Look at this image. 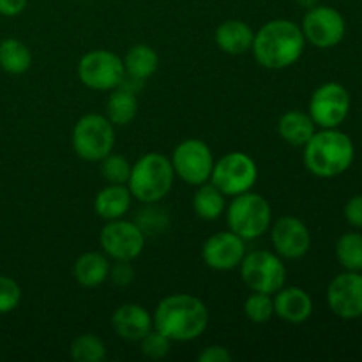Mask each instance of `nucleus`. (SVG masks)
<instances>
[{
	"mask_svg": "<svg viewBox=\"0 0 362 362\" xmlns=\"http://www.w3.org/2000/svg\"><path fill=\"white\" fill-rule=\"evenodd\" d=\"M156 331L170 341L187 343L200 338L209 327V308L191 293H172L159 300L152 315Z\"/></svg>",
	"mask_w": 362,
	"mask_h": 362,
	"instance_id": "obj_1",
	"label": "nucleus"
},
{
	"mask_svg": "<svg viewBox=\"0 0 362 362\" xmlns=\"http://www.w3.org/2000/svg\"><path fill=\"white\" fill-rule=\"evenodd\" d=\"M304 48L306 39L300 25L286 18H276L255 32L251 52L262 67L279 71L293 66L303 57Z\"/></svg>",
	"mask_w": 362,
	"mask_h": 362,
	"instance_id": "obj_2",
	"label": "nucleus"
},
{
	"mask_svg": "<svg viewBox=\"0 0 362 362\" xmlns=\"http://www.w3.org/2000/svg\"><path fill=\"white\" fill-rule=\"evenodd\" d=\"M304 166L320 179H332L352 166L356 159V147L349 134L332 129L315 131L313 136L304 145Z\"/></svg>",
	"mask_w": 362,
	"mask_h": 362,
	"instance_id": "obj_3",
	"label": "nucleus"
},
{
	"mask_svg": "<svg viewBox=\"0 0 362 362\" xmlns=\"http://www.w3.org/2000/svg\"><path fill=\"white\" fill-rule=\"evenodd\" d=\"M175 172L170 158L159 152H148L131 165V175L126 186L131 197L140 204H159L173 187Z\"/></svg>",
	"mask_w": 362,
	"mask_h": 362,
	"instance_id": "obj_4",
	"label": "nucleus"
},
{
	"mask_svg": "<svg viewBox=\"0 0 362 362\" xmlns=\"http://www.w3.org/2000/svg\"><path fill=\"white\" fill-rule=\"evenodd\" d=\"M225 211L228 228L244 240L258 239L272 225L271 204L262 194L251 191L233 197Z\"/></svg>",
	"mask_w": 362,
	"mask_h": 362,
	"instance_id": "obj_5",
	"label": "nucleus"
},
{
	"mask_svg": "<svg viewBox=\"0 0 362 362\" xmlns=\"http://www.w3.org/2000/svg\"><path fill=\"white\" fill-rule=\"evenodd\" d=\"M78 158L88 163H99L113 151L115 126L101 113H87L74 124L71 134Z\"/></svg>",
	"mask_w": 362,
	"mask_h": 362,
	"instance_id": "obj_6",
	"label": "nucleus"
},
{
	"mask_svg": "<svg viewBox=\"0 0 362 362\" xmlns=\"http://www.w3.org/2000/svg\"><path fill=\"white\" fill-rule=\"evenodd\" d=\"M240 278L251 292L274 296L286 281V267L281 257L272 251L257 250L246 253L239 265Z\"/></svg>",
	"mask_w": 362,
	"mask_h": 362,
	"instance_id": "obj_7",
	"label": "nucleus"
},
{
	"mask_svg": "<svg viewBox=\"0 0 362 362\" xmlns=\"http://www.w3.org/2000/svg\"><path fill=\"white\" fill-rule=\"evenodd\" d=\"M258 180V166L250 154L233 151L214 161L211 182L225 197H237L251 191Z\"/></svg>",
	"mask_w": 362,
	"mask_h": 362,
	"instance_id": "obj_8",
	"label": "nucleus"
},
{
	"mask_svg": "<svg viewBox=\"0 0 362 362\" xmlns=\"http://www.w3.org/2000/svg\"><path fill=\"white\" fill-rule=\"evenodd\" d=\"M78 78L87 88L112 92L120 87L126 78L124 60L110 49H92L80 59L76 67Z\"/></svg>",
	"mask_w": 362,
	"mask_h": 362,
	"instance_id": "obj_9",
	"label": "nucleus"
},
{
	"mask_svg": "<svg viewBox=\"0 0 362 362\" xmlns=\"http://www.w3.org/2000/svg\"><path fill=\"white\" fill-rule=\"evenodd\" d=\"M175 177L189 186H200V184L211 180L212 168H214V156L211 147L204 140L189 138L180 141L170 158Z\"/></svg>",
	"mask_w": 362,
	"mask_h": 362,
	"instance_id": "obj_10",
	"label": "nucleus"
},
{
	"mask_svg": "<svg viewBox=\"0 0 362 362\" xmlns=\"http://www.w3.org/2000/svg\"><path fill=\"white\" fill-rule=\"evenodd\" d=\"M304 39L317 48H334L343 41L346 34V23L343 14L331 6L311 7L306 11L300 23Z\"/></svg>",
	"mask_w": 362,
	"mask_h": 362,
	"instance_id": "obj_11",
	"label": "nucleus"
},
{
	"mask_svg": "<svg viewBox=\"0 0 362 362\" xmlns=\"http://www.w3.org/2000/svg\"><path fill=\"white\" fill-rule=\"evenodd\" d=\"M352 106L349 90L341 83L327 81L311 94L308 113L322 129L339 127L346 120Z\"/></svg>",
	"mask_w": 362,
	"mask_h": 362,
	"instance_id": "obj_12",
	"label": "nucleus"
},
{
	"mask_svg": "<svg viewBox=\"0 0 362 362\" xmlns=\"http://www.w3.org/2000/svg\"><path fill=\"white\" fill-rule=\"evenodd\" d=\"M145 239L138 225L126 219H112L106 221L99 233V244L103 251L112 260H129L133 262L141 255L145 247Z\"/></svg>",
	"mask_w": 362,
	"mask_h": 362,
	"instance_id": "obj_13",
	"label": "nucleus"
},
{
	"mask_svg": "<svg viewBox=\"0 0 362 362\" xmlns=\"http://www.w3.org/2000/svg\"><path fill=\"white\" fill-rule=\"evenodd\" d=\"M271 243L276 255L285 260H299L311 247L310 228L296 216H283L271 225Z\"/></svg>",
	"mask_w": 362,
	"mask_h": 362,
	"instance_id": "obj_14",
	"label": "nucleus"
},
{
	"mask_svg": "<svg viewBox=\"0 0 362 362\" xmlns=\"http://www.w3.org/2000/svg\"><path fill=\"white\" fill-rule=\"evenodd\" d=\"M327 304L343 320L362 317V272L345 271L332 278L327 286Z\"/></svg>",
	"mask_w": 362,
	"mask_h": 362,
	"instance_id": "obj_15",
	"label": "nucleus"
},
{
	"mask_svg": "<svg viewBox=\"0 0 362 362\" xmlns=\"http://www.w3.org/2000/svg\"><path fill=\"white\" fill-rule=\"evenodd\" d=\"M246 257V240L232 230L209 237L202 247V260L212 271H233Z\"/></svg>",
	"mask_w": 362,
	"mask_h": 362,
	"instance_id": "obj_16",
	"label": "nucleus"
},
{
	"mask_svg": "<svg viewBox=\"0 0 362 362\" xmlns=\"http://www.w3.org/2000/svg\"><path fill=\"white\" fill-rule=\"evenodd\" d=\"M272 300H274V315L286 324L300 325L310 320L313 315V299L300 286H281L274 293Z\"/></svg>",
	"mask_w": 362,
	"mask_h": 362,
	"instance_id": "obj_17",
	"label": "nucleus"
},
{
	"mask_svg": "<svg viewBox=\"0 0 362 362\" xmlns=\"http://www.w3.org/2000/svg\"><path fill=\"white\" fill-rule=\"evenodd\" d=\"M112 327L119 338L127 341H140L147 332L154 329V322L152 315L144 306L126 303L113 311Z\"/></svg>",
	"mask_w": 362,
	"mask_h": 362,
	"instance_id": "obj_18",
	"label": "nucleus"
},
{
	"mask_svg": "<svg viewBox=\"0 0 362 362\" xmlns=\"http://www.w3.org/2000/svg\"><path fill=\"white\" fill-rule=\"evenodd\" d=\"M216 45L226 55H244L251 52L255 30L243 20H226L216 28Z\"/></svg>",
	"mask_w": 362,
	"mask_h": 362,
	"instance_id": "obj_19",
	"label": "nucleus"
},
{
	"mask_svg": "<svg viewBox=\"0 0 362 362\" xmlns=\"http://www.w3.org/2000/svg\"><path fill=\"white\" fill-rule=\"evenodd\" d=\"M131 191L126 184H108L103 187L94 200V211L105 221L124 218L131 207Z\"/></svg>",
	"mask_w": 362,
	"mask_h": 362,
	"instance_id": "obj_20",
	"label": "nucleus"
},
{
	"mask_svg": "<svg viewBox=\"0 0 362 362\" xmlns=\"http://www.w3.org/2000/svg\"><path fill=\"white\" fill-rule=\"evenodd\" d=\"M74 279L83 288H98L108 279L110 260L106 255L87 251L80 255L73 267Z\"/></svg>",
	"mask_w": 362,
	"mask_h": 362,
	"instance_id": "obj_21",
	"label": "nucleus"
},
{
	"mask_svg": "<svg viewBox=\"0 0 362 362\" xmlns=\"http://www.w3.org/2000/svg\"><path fill=\"white\" fill-rule=\"evenodd\" d=\"M317 124L310 117V113L290 110L283 113L278 122V133L283 140L293 147H304L311 136L315 134Z\"/></svg>",
	"mask_w": 362,
	"mask_h": 362,
	"instance_id": "obj_22",
	"label": "nucleus"
},
{
	"mask_svg": "<svg viewBox=\"0 0 362 362\" xmlns=\"http://www.w3.org/2000/svg\"><path fill=\"white\" fill-rule=\"evenodd\" d=\"M106 119L113 126H127L138 115V98L136 92L131 90L126 85L113 88L106 101Z\"/></svg>",
	"mask_w": 362,
	"mask_h": 362,
	"instance_id": "obj_23",
	"label": "nucleus"
},
{
	"mask_svg": "<svg viewBox=\"0 0 362 362\" xmlns=\"http://www.w3.org/2000/svg\"><path fill=\"white\" fill-rule=\"evenodd\" d=\"M122 60L126 67V76L136 81L148 80L159 67L158 53L148 45L131 46Z\"/></svg>",
	"mask_w": 362,
	"mask_h": 362,
	"instance_id": "obj_24",
	"label": "nucleus"
},
{
	"mask_svg": "<svg viewBox=\"0 0 362 362\" xmlns=\"http://www.w3.org/2000/svg\"><path fill=\"white\" fill-rule=\"evenodd\" d=\"M32 53L23 41L6 37L0 41V69L7 74H23L30 69Z\"/></svg>",
	"mask_w": 362,
	"mask_h": 362,
	"instance_id": "obj_25",
	"label": "nucleus"
},
{
	"mask_svg": "<svg viewBox=\"0 0 362 362\" xmlns=\"http://www.w3.org/2000/svg\"><path fill=\"white\" fill-rule=\"evenodd\" d=\"M197 187L198 189L194 191L193 197L194 214L200 219H205V221H214V219H218L226 209L225 194H223L211 180H207V182L200 184V186Z\"/></svg>",
	"mask_w": 362,
	"mask_h": 362,
	"instance_id": "obj_26",
	"label": "nucleus"
},
{
	"mask_svg": "<svg viewBox=\"0 0 362 362\" xmlns=\"http://www.w3.org/2000/svg\"><path fill=\"white\" fill-rule=\"evenodd\" d=\"M336 258L345 271L362 272V235L357 232L343 233L336 240Z\"/></svg>",
	"mask_w": 362,
	"mask_h": 362,
	"instance_id": "obj_27",
	"label": "nucleus"
},
{
	"mask_svg": "<svg viewBox=\"0 0 362 362\" xmlns=\"http://www.w3.org/2000/svg\"><path fill=\"white\" fill-rule=\"evenodd\" d=\"M133 221L145 237H158L168 230L170 216L168 212L158 207V204H144V207L134 214Z\"/></svg>",
	"mask_w": 362,
	"mask_h": 362,
	"instance_id": "obj_28",
	"label": "nucleus"
},
{
	"mask_svg": "<svg viewBox=\"0 0 362 362\" xmlns=\"http://www.w3.org/2000/svg\"><path fill=\"white\" fill-rule=\"evenodd\" d=\"M69 354L74 362H103L106 359V346L99 336L87 332L73 339Z\"/></svg>",
	"mask_w": 362,
	"mask_h": 362,
	"instance_id": "obj_29",
	"label": "nucleus"
},
{
	"mask_svg": "<svg viewBox=\"0 0 362 362\" xmlns=\"http://www.w3.org/2000/svg\"><path fill=\"white\" fill-rule=\"evenodd\" d=\"M244 315L253 324H267L274 317V300L272 296L253 292L244 300Z\"/></svg>",
	"mask_w": 362,
	"mask_h": 362,
	"instance_id": "obj_30",
	"label": "nucleus"
},
{
	"mask_svg": "<svg viewBox=\"0 0 362 362\" xmlns=\"http://www.w3.org/2000/svg\"><path fill=\"white\" fill-rule=\"evenodd\" d=\"M101 175L108 184H127L131 175V163L124 156L110 152L101 161Z\"/></svg>",
	"mask_w": 362,
	"mask_h": 362,
	"instance_id": "obj_31",
	"label": "nucleus"
},
{
	"mask_svg": "<svg viewBox=\"0 0 362 362\" xmlns=\"http://www.w3.org/2000/svg\"><path fill=\"white\" fill-rule=\"evenodd\" d=\"M170 349H172V341L166 336H163L159 331H156V329H152L151 332H147L140 339V350L147 359H165L170 354Z\"/></svg>",
	"mask_w": 362,
	"mask_h": 362,
	"instance_id": "obj_32",
	"label": "nucleus"
},
{
	"mask_svg": "<svg viewBox=\"0 0 362 362\" xmlns=\"http://www.w3.org/2000/svg\"><path fill=\"white\" fill-rule=\"evenodd\" d=\"M21 303V288L9 276H0V315L16 310Z\"/></svg>",
	"mask_w": 362,
	"mask_h": 362,
	"instance_id": "obj_33",
	"label": "nucleus"
},
{
	"mask_svg": "<svg viewBox=\"0 0 362 362\" xmlns=\"http://www.w3.org/2000/svg\"><path fill=\"white\" fill-rule=\"evenodd\" d=\"M108 279L115 286H129L134 281V267L129 260H113Z\"/></svg>",
	"mask_w": 362,
	"mask_h": 362,
	"instance_id": "obj_34",
	"label": "nucleus"
},
{
	"mask_svg": "<svg viewBox=\"0 0 362 362\" xmlns=\"http://www.w3.org/2000/svg\"><path fill=\"white\" fill-rule=\"evenodd\" d=\"M343 214H345V219L349 221L350 226L362 228V194L352 197L346 202L345 209H343Z\"/></svg>",
	"mask_w": 362,
	"mask_h": 362,
	"instance_id": "obj_35",
	"label": "nucleus"
},
{
	"mask_svg": "<svg viewBox=\"0 0 362 362\" xmlns=\"http://www.w3.org/2000/svg\"><path fill=\"white\" fill-rule=\"evenodd\" d=\"M198 362H232L233 356L226 346L211 345L198 354Z\"/></svg>",
	"mask_w": 362,
	"mask_h": 362,
	"instance_id": "obj_36",
	"label": "nucleus"
},
{
	"mask_svg": "<svg viewBox=\"0 0 362 362\" xmlns=\"http://www.w3.org/2000/svg\"><path fill=\"white\" fill-rule=\"evenodd\" d=\"M28 0H0V16L14 18L27 9Z\"/></svg>",
	"mask_w": 362,
	"mask_h": 362,
	"instance_id": "obj_37",
	"label": "nucleus"
},
{
	"mask_svg": "<svg viewBox=\"0 0 362 362\" xmlns=\"http://www.w3.org/2000/svg\"><path fill=\"white\" fill-rule=\"evenodd\" d=\"M297 4H299L300 7H303V9H311V7H315V6H318V0H296Z\"/></svg>",
	"mask_w": 362,
	"mask_h": 362,
	"instance_id": "obj_38",
	"label": "nucleus"
}]
</instances>
